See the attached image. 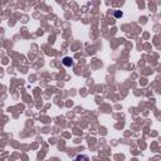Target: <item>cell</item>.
<instances>
[{
	"label": "cell",
	"mask_w": 161,
	"mask_h": 161,
	"mask_svg": "<svg viewBox=\"0 0 161 161\" xmlns=\"http://www.w3.org/2000/svg\"><path fill=\"white\" fill-rule=\"evenodd\" d=\"M62 63H63L66 67H72V66H73V59H72L71 57H64L63 60H62Z\"/></svg>",
	"instance_id": "1"
},
{
	"label": "cell",
	"mask_w": 161,
	"mask_h": 161,
	"mask_svg": "<svg viewBox=\"0 0 161 161\" xmlns=\"http://www.w3.org/2000/svg\"><path fill=\"white\" fill-rule=\"evenodd\" d=\"M74 161H89V157L87 155H77Z\"/></svg>",
	"instance_id": "2"
},
{
	"label": "cell",
	"mask_w": 161,
	"mask_h": 161,
	"mask_svg": "<svg viewBox=\"0 0 161 161\" xmlns=\"http://www.w3.org/2000/svg\"><path fill=\"white\" fill-rule=\"evenodd\" d=\"M122 15H124V14H122V11H118V10L115 11V16H116V18H121Z\"/></svg>",
	"instance_id": "3"
}]
</instances>
